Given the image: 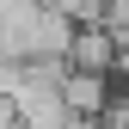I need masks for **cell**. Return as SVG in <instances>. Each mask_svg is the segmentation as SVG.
I'll use <instances>...</instances> for the list:
<instances>
[{"instance_id":"cell-5","label":"cell","mask_w":129,"mask_h":129,"mask_svg":"<svg viewBox=\"0 0 129 129\" xmlns=\"http://www.w3.org/2000/svg\"><path fill=\"white\" fill-rule=\"evenodd\" d=\"M117 80L129 86V37H123V55H117Z\"/></svg>"},{"instance_id":"cell-4","label":"cell","mask_w":129,"mask_h":129,"mask_svg":"<svg viewBox=\"0 0 129 129\" xmlns=\"http://www.w3.org/2000/svg\"><path fill=\"white\" fill-rule=\"evenodd\" d=\"M0 129H25V123H19V105H12L6 92H0Z\"/></svg>"},{"instance_id":"cell-3","label":"cell","mask_w":129,"mask_h":129,"mask_svg":"<svg viewBox=\"0 0 129 129\" xmlns=\"http://www.w3.org/2000/svg\"><path fill=\"white\" fill-rule=\"evenodd\" d=\"M105 129H129V86H123L111 105H105Z\"/></svg>"},{"instance_id":"cell-2","label":"cell","mask_w":129,"mask_h":129,"mask_svg":"<svg viewBox=\"0 0 129 129\" xmlns=\"http://www.w3.org/2000/svg\"><path fill=\"white\" fill-rule=\"evenodd\" d=\"M111 80H117V74H86V68H68V74H61V92H68V105L80 111V117H105V105L117 99V92H111Z\"/></svg>"},{"instance_id":"cell-1","label":"cell","mask_w":129,"mask_h":129,"mask_svg":"<svg viewBox=\"0 0 129 129\" xmlns=\"http://www.w3.org/2000/svg\"><path fill=\"white\" fill-rule=\"evenodd\" d=\"M117 55H123V37L111 25H80L68 43V68H86V74H117Z\"/></svg>"}]
</instances>
